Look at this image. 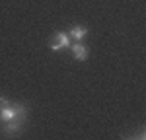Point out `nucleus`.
I'll return each mask as SVG.
<instances>
[{
	"instance_id": "obj_1",
	"label": "nucleus",
	"mask_w": 146,
	"mask_h": 140,
	"mask_svg": "<svg viewBox=\"0 0 146 140\" xmlns=\"http://www.w3.org/2000/svg\"><path fill=\"white\" fill-rule=\"evenodd\" d=\"M18 117H25V107L22 103L18 105H6L4 109H0V123H6L12 119H18Z\"/></svg>"
},
{
	"instance_id": "obj_2",
	"label": "nucleus",
	"mask_w": 146,
	"mask_h": 140,
	"mask_svg": "<svg viewBox=\"0 0 146 140\" xmlns=\"http://www.w3.org/2000/svg\"><path fill=\"white\" fill-rule=\"evenodd\" d=\"M70 43H72V39L68 37V33L56 31V33L51 37V41H49V49H51V51H62V49H68Z\"/></svg>"
},
{
	"instance_id": "obj_3",
	"label": "nucleus",
	"mask_w": 146,
	"mask_h": 140,
	"mask_svg": "<svg viewBox=\"0 0 146 140\" xmlns=\"http://www.w3.org/2000/svg\"><path fill=\"white\" fill-rule=\"evenodd\" d=\"M23 128V117H18V119H12V121H6V123H2V132L4 134H16V132H20Z\"/></svg>"
},
{
	"instance_id": "obj_4",
	"label": "nucleus",
	"mask_w": 146,
	"mask_h": 140,
	"mask_svg": "<svg viewBox=\"0 0 146 140\" xmlns=\"http://www.w3.org/2000/svg\"><path fill=\"white\" fill-rule=\"evenodd\" d=\"M70 51H72V57L76 58V60H86L88 58V47L84 45L82 41L70 43Z\"/></svg>"
},
{
	"instance_id": "obj_5",
	"label": "nucleus",
	"mask_w": 146,
	"mask_h": 140,
	"mask_svg": "<svg viewBox=\"0 0 146 140\" xmlns=\"http://www.w3.org/2000/svg\"><path fill=\"white\" fill-rule=\"evenodd\" d=\"M86 35H88V29H86L84 25H74V27L68 31V37H70L72 41H82Z\"/></svg>"
},
{
	"instance_id": "obj_6",
	"label": "nucleus",
	"mask_w": 146,
	"mask_h": 140,
	"mask_svg": "<svg viewBox=\"0 0 146 140\" xmlns=\"http://www.w3.org/2000/svg\"><path fill=\"white\" fill-rule=\"evenodd\" d=\"M8 103H10V101H8L6 97H2V95H0V109H4V107H6Z\"/></svg>"
}]
</instances>
